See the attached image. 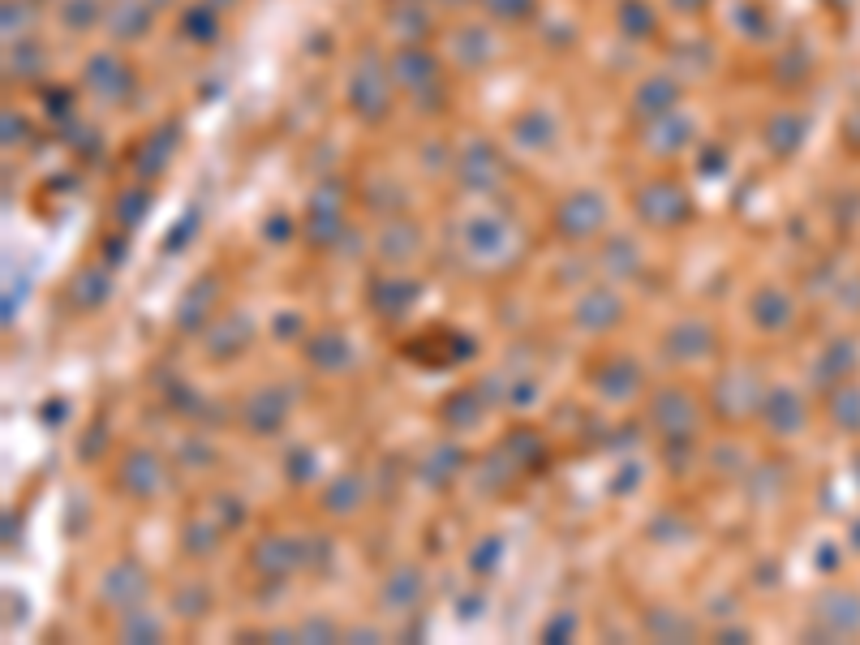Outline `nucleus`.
Returning <instances> with one entry per match:
<instances>
[{"instance_id":"obj_1","label":"nucleus","mask_w":860,"mask_h":645,"mask_svg":"<svg viewBox=\"0 0 860 645\" xmlns=\"http://www.w3.org/2000/svg\"><path fill=\"white\" fill-rule=\"evenodd\" d=\"M349 104H353V112H362L366 121H383L387 108H392V82H387L383 65L375 61V56H366V61L353 69Z\"/></svg>"},{"instance_id":"obj_2","label":"nucleus","mask_w":860,"mask_h":645,"mask_svg":"<svg viewBox=\"0 0 860 645\" xmlns=\"http://www.w3.org/2000/svg\"><path fill=\"white\" fill-rule=\"evenodd\" d=\"M688 194L680 190V185H671V181H654V185H645V190L637 194V215L645 224H654V228H671V224H684L688 220Z\"/></svg>"},{"instance_id":"obj_3","label":"nucleus","mask_w":860,"mask_h":645,"mask_svg":"<svg viewBox=\"0 0 860 645\" xmlns=\"http://www.w3.org/2000/svg\"><path fill=\"white\" fill-rule=\"evenodd\" d=\"M82 78L99 99H108V104H117V99H125L129 91H134V74H129V65L121 61V56H112V52L91 56Z\"/></svg>"},{"instance_id":"obj_4","label":"nucleus","mask_w":860,"mask_h":645,"mask_svg":"<svg viewBox=\"0 0 860 645\" xmlns=\"http://www.w3.org/2000/svg\"><path fill=\"white\" fill-rule=\"evenodd\" d=\"M469 254L482 258V263H504L516 246V233L508 220H495V215H486V220H473L469 224Z\"/></svg>"},{"instance_id":"obj_5","label":"nucleus","mask_w":860,"mask_h":645,"mask_svg":"<svg viewBox=\"0 0 860 645\" xmlns=\"http://www.w3.org/2000/svg\"><path fill=\"white\" fill-rule=\"evenodd\" d=\"M602 220H607V203H602L594 190L572 194L568 203L559 207V233L564 237H590L602 228Z\"/></svg>"},{"instance_id":"obj_6","label":"nucleus","mask_w":860,"mask_h":645,"mask_svg":"<svg viewBox=\"0 0 860 645\" xmlns=\"http://www.w3.org/2000/svg\"><path fill=\"white\" fill-rule=\"evenodd\" d=\"M654 422L667 439H688V430L697 426V405L684 392H663L654 400Z\"/></svg>"},{"instance_id":"obj_7","label":"nucleus","mask_w":860,"mask_h":645,"mask_svg":"<svg viewBox=\"0 0 860 645\" xmlns=\"http://www.w3.org/2000/svg\"><path fill=\"white\" fill-rule=\"evenodd\" d=\"M392 78H396L400 86H405V91H413V95L430 91V86H435V56L422 52V48H405V52H396V61H392Z\"/></svg>"},{"instance_id":"obj_8","label":"nucleus","mask_w":860,"mask_h":645,"mask_svg":"<svg viewBox=\"0 0 860 645\" xmlns=\"http://www.w3.org/2000/svg\"><path fill=\"white\" fill-rule=\"evenodd\" d=\"M620 314H624L620 297H615L611 289H594V293H585V297H581V306H577V323L585 327V332H607V327L620 323Z\"/></svg>"},{"instance_id":"obj_9","label":"nucleus","mask_w":860,"mask_h":645,"mask_svg":"<svg viewBox=\"0 0 860 645\" xmlns=\"http://www.w3.org/2000/svg\"><path fill=\"white\" fill-rule=\"evenodd\" d=\"M121 486H125L129 495H138V499L155 495V491H160V461H155L151 452L134 448V452L125 456V465H121Z\"/></svg>"},{"instance_id":"obj_10","label":"nucleus","mask_w":860,"mask_h":645,"mask_svg":"<svg viewBox=\"0 0 860 645\" xmlns=\"http://www.w3.org/2000/svg\"><path fill=\"white\" fill-rule=\"evenodd\" d=\"M499 155L486 147V142H473V147L461 155V181L469 185V190H491V185L499 181Z\"/></svg>"},{"instance_id":"obj_11","label":"nucleus","mask_w":860,"mask_h":645,"mask_svg":"<svg viewBox=\"0 0 860 645\" xmlns=\"http://www.w3.org/2000/svg\"><path fill=\"white\" fill-rule=\"evenodd\" d=\"M284 418H289V400H284V392H258V396H250L246 426L254 430V435H271V430H280Z\"/></svg>"},{"instance_id":"obj_12","label":"nucleus","mask_w":860,"mask_h":645,"mask_svg":"<svg viewBox=\"0 0 860 645\" xmlns=\"http://www.w3.org/2000/svg\"><path fill=\"white\" fill-rule=\"evenodd\" d=\"M306 357H310L314 370H349L353 366V344L344 340L340 332H319L310 340Z\"/></svg>"},{"instance_id":"obj_13","label":"nucleus","mask_w":860,"mask_h":645,"mask_svg":"<svg viewBox=\"0 0 860 645\" xmlns=\"http://www.w3.org/2000/svg\"><path fill=\"white\" fill-rule=\"evenodd\" d=\"M142 594H147V572L134 568V564H121V568H112L108 577H104V598L108 602H121L125 611H134V602Z\"/></svg>"},{"instance_id":"obj_14","label":"nucleus","mask_w":860,"mask_h":645,"mask_svg":"<svg viewBox=\"0 0 860 645\" xmlns=\"http://www.w3.org/2000/svg\"><path fill=\"white\" fill-rule=\"evenodd\" d=\"M147 22H151V0H121V5L108 9V31L117 39L147 35Z\"/></svg>"},{"instance_id":"obj_15","label":"nucleus","mask_w":860,"mask_h":645,"mask_svg":"<svg viewBox=\"0 0 860 645\" xmlns=\"http://www.w3.org/2000/svg\"><path fill=\"white\" fill-rule=\"evenodd\" d=\"M714 349V332L706 323H684L667 336V353L680 357V362H693V357H706Z\"/></svg>"},{"instance_id":"obj_16","label":"nucleus","mask_w":860,"mask_h":645,"mask_svg":"<svg viewBox=\"0 0 860 645\" xmlns=\"http://www.w3.org/2000/svg\"><path fill=\"white\" fill-rule=\"evenodd\" d=\"M215 289H220V284H215V276H203V280H198L190 293H185V301H181V314H177L185 332H198V327H203V319H207V314L215 310Z\"/></svg>"},{"instance_id":"obj_17","label":"nucleus","mask_w":860,"mask_h":645,"mask_svg":"<svg viewBox=\"0 0 860 645\" xmlns=\"http://www.w3.org/2000/svg\"><path fill=\"white\" fill-rule=\"evenodd\" d=\"M637 387H641V370H637L633 362H611V366H602L598 392L607 396V400H633Z\"/></svg>"},{"instance_id":"obj_18","label":"nucleus","mask_w":860,"mask_h":645,"mask_svg":"<svg viewBox=\"0 0 860 645\" xmlns=\"http://www.w3.org/2000/svg\"><path fill=\"white\" fill-rule=\"evenodd\" d=\"M177 142H181V129L177 125H160L155 134L147 138V147H142V164H138V172L142 177H151V172H160L164 164H168V155L177 151Z\"/></svg>"},{"instance_id":"obj_19","label":"nucleus","mask_w":860,"mask_h":645,"mask_svg":"<svg viewBox=\"0 0 860 645\" xmlns=\"http://www.w3.org/2000/svg\"><path fill=\"white\" fill-rule=\"evenodd\" d=\"M645 142L667 155V151H680L688 142V121L684 117H671V112H663V117H654V125H645Z\"/></svg>"},{"instance_id":"obj_20","label":"nucleus","mask_w":860,"mask_h":645,"mask_svg":"<svg viewBox=\"0 0 860 645\" xmlns=\"http://www.w3.org/2000/svg\"><path fill=\"white\" fill-rule=\"evenodd\" d=\"M633 108L641 112V117H663V112L676 108V82H671V78H650L637 91Z\"/></svg>"},{"instance_id":"obj_21","label":"nucleus","mask_w":860,"mask_h":645,"mask_svg":"<svg viewBox=\"0 0 860 645\" xmlns=\"http://www.w3.org/2000/svg\"><path fill=\"white\" fill-rule=\"evenodd\" d=\"M418 594H422V577L413 568H400L396 577H387V585H383L387 611H409L413 602H418Z\"/></svg>"},{"instance_id":"obj_22","label":"nucleus","mask_w":860,"mask_h":645,"mask_svg":"<svg viewBox=\"0 0 860 645\" xmlns=\"http://www.w3.org/2000/svg\"><path fill=\"white\" fill-rule=\"evenodd\" d=\"M108 297H112V276H108V267H86V271H78V280H74V301H78V306H104Z\"/></svg>"},{"instance_id":"obj_23","label":"nucleus","mask_w":860,"mask_h":645,"mask_svg":"<svg viewBox=\"0 0 860 645\" xmlns=\"http://www.w3.org/2000/svg\"><path fill=\"white\" fill-rule=\"evenodd\" d=\"M456 52H461V56H456V61H461V65H469V69H482V65L495 56V43H491V35H486L482 26H469V31H461V35H456Z\"/></svg>"},{"instance_id":"obj_24","label":"nucleus","mask_w":860,"mask_h":645,"mask_svg":"<svg viewBox=\"0 0 860 645\" xmlns=\"http://www.w3.org/2000/svg\"><path fill=\"white\" fill-rule=\"evenodd\" d=\"M323 504L332 508L336 516H349L357 504H362V478H357V473H340V478H336L332 486H327Z\"/></svg>"},{"instance_id":"obj_25","label":"nucleus","mask_w":860,"mask_h":645,"mask_svg":"<svg viewBox=\"0 0 860 645\" xmlns=\"http://www.w3.org/2000/svg\"><path fill=\"white\" fill-rule=\"evenodd\" d=\"M254 564L263 568L267 577H284V572L293 568V542H284V538H267V542H258Z\"/></svg>"},{"instance_id":"obj_26","label":"nucleus","mask_w":860,"mask_h":645,"mask_svg":"<svg viewBox=\"0 0 860 645\" xmlns=\"http://www.w3.org/2000/svg\"><path fill=\"white\" fill-rule=\"evenodd\" d=\"M620 31L633 35V39L654 35V13H650V5H641V0H620Z\"/></svg>"},{"instance_id":"obj_27","label":"nucleus","mask_w":860,"mask_h":645,"mask_svg":"<svg viewBox=\"0 0 860 645\" xmlns=\"http://www.w3.org/2000/svg\"><path fill=\"white\" fill-rule=\"evenodd\" d=\"M181 31L190 35V39H198V43H211L215 35H220V22H215V5L207 9H185V22H181Z\"/></svg>"},{"instance_id":"obj_28","label":"nucleus","mask_w":860,"mask_h":645,"mask_svg":"<svg viewBox=\"0 0 860 645\" xmlns=\"http://www.w3.org/2000/svg\"><path fill=\"white\" fill-rule=\"evenodd\" d=\"M443 418H448L452 426H478V422H482L478 396H473V392H456V396L448 400V409H443Z\"/></svg>"},{"instance_id":"obj_29","label":"nucleus","mask_w":860,"mask_h":645,"mask_svg":"<svg viewBox=\"0 0 860 645\" xmlns=\"http://www.w3.org/2000/svg\"><path fill=\"white\" fill-rule=\"evenodd\" d=\"M61 18H65L69 31H91L99 22V0H65Z\"/></svg>"},{"instance_id":"obj_30","label":"nucleus","mask_w":860,"mask_h":645,"mask_svg":"<svg viewBox=\"0 0 860 645\" xmlns=\"http://www.w3.org/2000/svg\"><path fill=\"white\" fill-rule=\"evenodd\" d=\"M456 465H461V452H456L452 443H443V448L435 452V461H426V482H435V486L452 482L456 478Z\"/></svg>"},{"instance_id":"obj_31","label":"nucleus","mask_w":860,"mask_h":645,"mask_svg":"<svg viewBox=\"0 0 860 645\" xmlns=\"http://www.w3.org/2000/svg\"><path fill=\"white\" fill-rule=\"evenodd\" d=\"M486 5V13L491 18H499V22H525L529 13L538 9V0H482Z\"/></svg>"},{"instance_id":"obj_32","label":"nucleus","mask_w":860,"mask_h":645,"mask_svg":"<svg viewBox=\"0 0 860 645\" xmlns=\"http://www.w3.org/2000/svg\"><path fill=\"white\" fill-rule=\"evenodd\" d=\"M121 637L125 641H155L160 637V624H155V615H138V607L121 620Z\"/></svg>"},{"instance_id":"obj_33","label":"nucleus","mask_w":860,"mask_h":645,"mask_svg":"<svg viewBox=\"0 0 860 645\" xmlns=\"http://www.w3.org/2000/svg\"><path fill=\"white\" fill-rule=\"evenodd\" d=\"M147 207H151V194H147V190H129V194H121V203H117L121 228H134L142 215H147Z\"/></svg>"},{"instance_id":"obj_34","label":"nucleus","mask_w":860,"mask_h":645,"mask_svg":"<svg viewBox=\"0 0 860 645\" xmlns=\"http://www.w3.org/2000/svg\"><path fill=\"white\" fill-rule=\"evenodd\" d=\"M39 69H43V56H39V48H31V43H18V48L9 52V74L35 78Z\"/></svg>"},{"instance_id":"obj_35","label":"nucleus","mask_w":860,"mask_h":645,"mask_svg":"<svg viewBox=\"0 0 860 645\" xmlns=\"http://www.w3.org/2000/svg\"><path fill=\"white\" fill-rule=\"evenodd\" d=\"M413 246H418V233H413L409 224H400V237H396V224L383 233V254H387V258H392V254L405 258V254H413Z\"/></svg>"},{"instance_id":"obj_36","label":"nucleus","mask_w":860,"mask_h":645,"mask_svg":"<svg viewBox=\"0 0 860 645\" xmlns=\"http://www.w3.org/2000/svg\"><path fill=\"white\" fill-rule=\"evenodd\" d=\"M633 263H637V246H633V241H624V237H620V241H611V250H607V267L615 271V276H628V271H637Z\"/></svg>"},{"instance_id":"obj_37","label":"nucleus","mask_w":860,"mask_h":645,"mask_svg":"<svg viewBox=\"0 0 860 645\" xmlns=\"http://www.w3.org/2000/svg\"><path fill=\"white\" fill-rule=\"evenodd\" d=\"M516 138L534 142V147H547V142H551V125L542 121V117H525L521 125H516Z\"/></svg>"},{"instance_id":"obj_38","label":"nucleus","mask_w":860,"mask_h":645,"mask_svg":"<svg viewBox=\"0 0 860 645\" xmlns=\"http://www.w3.org/2000/svg\"><path fill=\"white\" fill-rule=\"evenodd\" d=\"M499 555H504V547H499V538H486L482 547L469 555V564H473V572H478V577H486V568H491Z\"/></svg>"},{"instance_id":"obj_39","label":"nucleus","mask_w":860,"mask_h":645,"mask_svg":"<svg viewBox=\"0 0 860 645\" xmlns=\"http://www.w3.org/2000/svg\"><path fill=\"white\" fill-rule=\"evenodd\" d=\"M757 319H762L766 327H770V319L783 323V319H787V301H783L779 293H774V306H770V301H757Z\"/></svg>"},{"instance_id":"obj_40","label":"nucleus","mask_w":860,"mask_h":645,"mask_svg":"<svg viewBox=\"0 0 860 645\" xmlns=\"http://www.w3.org/2000/svg\"><path fill=\"white\" fill-rule=\"evenodd\" d=\"M26 18V5H18V0H5V35L13 39V31H22Z\"/></svg>"},{"instance_id":"obj_41","label":"nucleus","mask_w":860,"mask_h":645,"mask_svg":"<svg viewBox=\"0 0 860 645\" xmlns=\"http://www.w3.org/2000/svg\"><path fill=\"white\" fill-rule=\"evenodd\" d=\"M572 628H577V620H572V615H555V620L542 628V641H555V637H572Z\"/></svg>"},{"instance_id":"obj_42","label":"nucleus","mask_w":860,"mask_h":645,"mask_svg":"<svg viewBox=\"0 0 860 645\" xmlns=\"http://www.w3.org/2000/svg\"><path fill=\"white\" fill-rule=\"evenodd\" d=\"M297 637H332V624H323V620H310V624L301 628Z\"/></svg>"},{"instance_id":"obj_43","label":"nucleus","mask_w":860,"mask_h":645,"mask_svg":"<svg viewBox=\"0 0 860 645\" xmlns=\"http://www.w3.org/2000/svg\"><path fill=\"white\" fill-rule=\"evenodd\" d=\"M697 5H706V0H676V9H684V13H693Z\"/></svg>"},{"instance_id":"obj_44","label":"nucleus","mask_w":860,"mask_h":645,"mask_svg":"<svg viewBox=\"0 0 860 645\" xmlns=\"http://www.w3.org/2000/svg\"><path fill=\"white\" fill-rule=\"evenodd\" d=\"M211 5H215V9H220V5H237V0H211Z\"/></svg>"},{"instance_id":"obj_45","label":"nucleus","mask_w":860,"mask_h":645,"mask_svg":"<svg viewBox=\"0 0 860 645\" xmlns=\"http://www.w3.org/2000/svg\"><path fill=\"white\" fill-rule=\"evenodd\" d=\"M151 5H155V9H160V5H168V0H151Z\"/></svg>"},{"instance_id":"obj_46","label":"nucleus","mask_w":860,"mask_h":645,"mask_svg":"<svg viewBox=\"0 0 860 645\" xmlns=\"http://www.w3.org/2000/svg\"><path fill=\"white\" fill-rule=\"evenodd\" d=\"M452 5H461V0H452Z\"/></svg>"}]
</instances>
